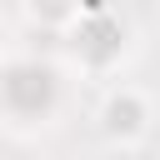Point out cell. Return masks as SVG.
I'll return each instance as SVG.
<instances>
[{
	"mask_svg": "<svg viewBox=\"0 0 160 160\" xmlns=\"http://www.w3.org/2000/svg\"><path fill=\"white\" fill-rule=\"evenodd\" d=\"M20 10H25L30 25L60 30V35H70V30L80 25V0H20Z\"/></svg>",
	"mask_w": 160,
	"mask_h": 160,
	"instance_id": "3957f363",
	"label": "cell"
},
{
	"mask_svg": "<svg viewBox=\"0 0 160 160\" xmlns=\"http://www.w3.org/2000/svg\"><path fill=\"white\" fill-rule=\"evenodd\" d=\"M95 125H100V135H105L110 145L135 150V145L150 140V130H155V100H150V90H145V85H130V80L110 85V90L100 95Z\"/></svg>",
	"mask_w": 160,
	"mask_h": 160,
	"instance_id": "7a4b0ae2",
	"label": "cell"
},
{
	"mask_svg": "<svg viewBox=\"0 0 160 160\" xmlns=\"http://www.w3.org/2000/svg\"><path fill=\"white\" fill-rule=\"evenodd\" d=\"M60 115V70L30 55H15L0 65V125L10 130H40Z\"/></svg>",
	"mask_w": 160,
	"mask_h": 160,
	"instance_id": "6da1fadb",
	"label": "cell"
},
{
	"mask_svg": "<svg viewBox=\"0 0 160 160\" xmlns=\"http://www.w3.org/2000/svg\"><path fill=\"white\" fill-rule=\"evenodd\" d=\"M15 5H20V0H15Z\"/></svg>",
	"mask_w": 160,
	"mask_h": 160,
	"instance_id": "277c9868",
	"label": "cell"
}]
</instances>
